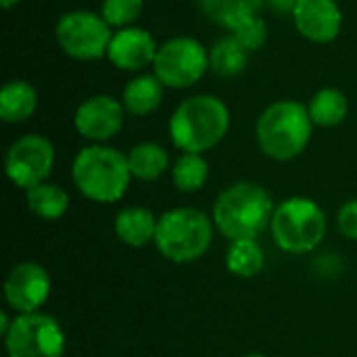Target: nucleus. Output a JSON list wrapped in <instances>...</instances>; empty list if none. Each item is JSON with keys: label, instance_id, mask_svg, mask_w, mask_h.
Returning a JSON list of instances; mask_svg holds the SVG:
<instances>
[{"label": "nucleus", "instance_id": "1", "mask_svg": "<svg viewBox=\"0 0 357 357\" xmlns=\"http://www.w3.org/2000/svg\"><path fill=\"white\" fill-rule=\"evenodd\" d=\"M274 209L276 205L264 186L255 182H236L218 195L211 207V220L228 243L259 238L270 230Z\"/></svg>", "mask_w": 357, "mask_h": 357}, {"label": "nucleus", "instance_id": "2", "mask_svg": "<svg viewBox=\"0 0 357 357\" xmlns=\"http://www.w3.org/2000/svg\"><path fill=\"white\" fill-rule=\"evenodd\" d=\"M128 155L107 144H88L71 163V182L77 192L98 205L119 203L132 182Z\"/></svg>", "mask_w": 357, "mask_h": 357}, {"label": "nucleus", "instance_id": "3", "mask_svg": "<svg viewBox=\"0 0 357 357\" xmlns=\"http://www.w3.org/2000/svg\"><path fill=\"white\" fill-rule=\"evenodd\" d=\"M230 130V111L224 100L199 94L182 100L169 117V140L182 153H207Z\"/></svg>", "mask_w": 357, "mask_h": 357}, {"label": "nucleus", "instance_id": "4", "mask_svg": "<svg viewBox=\"0 0 357 357\" xmlns=\"http://www.w3.org/2000/svg\"><path fill=\"white\" fill-rule=\"evenodd\" d=\"M215 224L209 213L197 207H174L159 215L155 249L172 264H195L209 251Z\"/></svg>", "mask_w": 357, "mask_h": 357}, {"label": "nucleus", "instance_id": "5", "mask_svg": "<svg viewBox=\"0 0 357 357\" xmlns=\"http://www.w3.org/2000/svg\"><path fill=\"white\" fill-rule=\"evenodd\" d=\"M314 121L305 105L297 100H278L257 119L255 136L261 153L274 161H293L312 140Z\"/></svg>", "mask_w": 357, "mask_h": 357}, {"label": "nucleus", "instance_id": "6", "mask_svg": "<svg viewBox=\"0 0 357 357\" xmlns=\"http://www.w3.org/2000/svg\"><path fill=\"white\" fill-rule=\"evenodd\" d=\"M328 232V218L320 203L310 197H289L276 205L270 236L274 245L289 255H307L316 251Z\"/></svg>", "mask_w": 357, "mask_h": 357}, {"label": "nucleus", "instance_id": "7", "mask_svg": "<svg viewBox=\"0 0 357 357\" xmlns=\"http://www.w3.org/2000/svg\"><path fill=\"white\" fill-rule=\"evenodd\" d=\"M2 339L6 357H63L67 349L63 324L44 312L15 314Z\"/></svg>", "mask_w": 357, "mask_h": 357}, {"label": "nucleus", "instance_id": "8", "mask_svg": "<svg viewBox=\"0 0 357 357\" xmlns=\"http://www.w3.org/2000/svg\"><path fill=\"white\" fill-rule=\"evenodd\" d=\"M56 42L65 54L77 61H94L109 52L111 25L92 10H69L56 23Z\"/></svg>", "mask_w": 357, "mask_h": 357}, {"label": "nucleus", "instance_id": "9", "mask_svg": "<svg viewBox=\"0 0 357 357\" xmlns=\"http://www.w3.org/2000/svg\"><path fill=\"white\" fill-rule=\"evenodd\" d=\"M153 69L163 86L190 88L209 69V52L195 38H172L159 46Z\"/></svg>", "mask_w": 357, "mask_h": 357}, {"label": "nucleus", "instance_id": "10", "mask_svg": "<svg viewBox=\"0 0 357 357\" xmlns=\"http://www.w3.org/2000/svg\"><path fill=\"white\" fill-rule=\"evenodd\" d=\"M56 161L54 144L42 134H25L17 138L4 157V174L13 186L29 190L48 182Z\"/></svg>", "mask_w": 357, "mask_h": 357}, {"label": "nucleus", "instance_id": "11", "mask_svg": "<svg viewBox=\"0 0 357 357\" xmlns=\"http://www.w3.org/2000/svg\"><path fill=\"white\" fill-rule=\"evenodd\" d=\"M52 293V278L38 261H19L4 278L2 295L13 314L42 312Z\"/></svg>", "mask_w": 357, "mask_h": 357}, {"label": "nucleus", "instance_id": "12", "mask_svg": "<svg viewBox=\"0 0 357 357\" xmlns=\"http://www.w3.org/2000/svg\"><path fill=\"white\" fill-rule=\"evenodd\" d=\"M123 117L126 109L117 98L109 94H98L77 107L73 126L82 138L90 140L92 144H102L121 132Z\"/></svg>", "mask_w": 357, "mask_h": 357}, {"label": "nucleus", "instance_id": "13", "mask_svg": "<svg viewBox=\"0 0 357 357\" xmlns=\"http://www.w3.org/2000/svg\"><path fill=\"white\" fill-rule=\"evenodd\" d=\"M293 21L303 38L316 44H326L339 36L343 15L335 0H297Z\"/></svg>", "mask_w": 357, "mask_h": 357}, {"label": "nucleus", "instance_id": "14", "mask_svg": "<svg viewBox=\"0 0 357 357\" xmlns=\"http://www.w3.org/2000/svg\"><path fill=\"white\" fill-rule=\"evenodd\" d=\"M159 46L153 36L140 27H123L113 33L107 59L123 71H140L155 63Z\"/></svg>", "mask_w": 357, "mask_h": 357}, {"label": "nucleus", "instance_id": "15", "mask_svg": "<svg viewBox=\"0 0 357 357\" xmlns=\"http://www.w3.org/2000/svg\"><path fill=\"white\" fill-rule=\"evenodd\" d=\"M159 218L144 205H126L115 213L113 232L119 243L132 249L155 245Z\"/></svg>", "mask_w": 357, "mask_h": 357}, {"label": "nucleus", "instance_id": "16", "mask_svg": "<svg viewBox=\"0 0 357 357\" xmlns=\"http://www.w3.org/2000/svg\"><path fill=\"white\" fill-rule=\"evenodd\" d=\"M226 270L236 278H255L266 268V251L259 238H241L228 243L226 257H224Z\"/></svg>", "mask_w": 357, "mask_h": 357}, {"label": "nucleus", "instance_id": "17", "mask_svg": "<svg viewBox=\"0 0 357 357\" xmlns=\"http://www.w3.org/2000/svg\"><path fill=\"white\" fill-rule=\"evenodd\" d=\"M163 88L165 86L157 79L155 73L134 77L132 82H128V86L123 88V94H121V105H123L126 113L144 117V115L157 111L163 100Z\"/></svg>", "mask_w": 357, "mask_h": 357}, {"label": "nucleus", "instance_id": "18", "mask_svg": "<svg viewBox=\"0 0 357 357\" xmlns=\"http://www.w3.org/2000/svg\"><path fill=\"white\" fill-rule=\"evenodd\" d=\"M38 107V92L23 79L6 82L0 90V119L6 123H21L33 115Z\"/></svg>", "mask_w": 357, "mask_h": 357}, {"label": "nucleus", "instance_id": "19", "mask_svg": "<svg viewBox=\"0 0 357 357\" xmlns=\"http://www.w3.org/2000/svg\"><path fill=\"white\" fill-rule=\"evenodd\" d=\"M128 165L134 180L157 182L169 169V155L157 142H138L128 153Z\"/></svg>", "mask_w": 357, "mask_h": 357}, {"label": "nucleus", "instance_id": "20", "mask_svg": "<svg viewBox=\"0 0 357 357\" xmlns=\"http://www.w3.org/2000/svg\"><path fill=\"white\" fill-rule=\"evenodd\" d=\"M69 192L54 182H42L29 190H25V205L27 209L46 222L61 220L69 211Z\"/></svg>", "mask_w": 357, "mask_h": 357}, {"label": "nucleus", "instance_id": "21", "mask_svg": "<svg viewBox=\"0 0 357 357\" xmlns=\"http://www.w3.org/2000/svg\"><path fill=\"white\" fill-rule=\"evenodd\" d=\"M310 117L318 128H335L347 119L349 100L339 88H324L314 94L307 105Z\"/></svg>", "mask_w": 357, "mask_h": 357}, {"label": "nucleus", "instance_id": "22", "mask_svg": "<svg viewBox=\"0 0 357 357\" xmlns=\"http://www.w3.org/2000/svg\"><path fill=\"white\" fill-rule=\"evenodd\" d=\"M201 10L226 29H234L249 17L259 15L264 0H199Z\"/></svg>", "mask_w": 357, "mask_h": 357}, {"label": "nucleus", "instance_id": "23", "mask_svg": "<svg viewBox=\"0 0 357 357\" xmlns=\"http://www.w3.org/2000/svg\"><path fill=\"white\" fill-rule=\"evenodd\" d=\"M249 50L234 38H220L209 50V69L220 77H234L245 71Z\"/></svg>", "mask_w": 357, "mask_h": 357}, {"label": "nucleus", "instance_id": "24", "mask_svg": "<svg viewBox=\"0 0 357 357\" xmlns=\"http://www.w3.org/2000/svg\"><path fill=\"white\" fill-rule=\"evenodd\" d=\"M209 163L199 153H182L172 165V184L178 192L192 195L207 184Z\"/></svg>", "mask_w": 357, "mask_h": 357}, {"label": "nucleus", "instance_id": "25", "mask_svg": "<svg viewBox=\"0 0 357 357\" xmlns=\"http://www.w3.org/2000/svg\"><path fill=\"white\" fill-rule=\"evenodd\" d=\"M144 0H102L100 6V17L111 25V27H130L140 13H142Z\"/></svg>", "mask_w": 357, "mask_h": 357}, {"label": "nucleus", "instance_id": "26", "mask_svg": "<svg viewBox=\"0 0 357 357\" xmlns=\"http://www.w3.org/2000/svg\"><path fill=\"white\" fill-rule=\"evenodd\" d=\"M232 36H234L249 52H253V50H259V48L264 46V42H266V38H268V29H266L264 19H261L259 15H255V17H249V19H245L243 23H238V25L232 29Z\"/></svg>", "mask_w": 357, "mask_h": 357}, {"label": "nucleus", "instance_id": "27", "mask_svg": "<svg viewBox=\"0 0 357 357\" xmlns=\"http://www.w3.org/2000/svg\"><path fill=\"white\" fill-rule=\"evenodd\" d=\"M337 228L339 232L349 238L357 241V199L343 203L337 211Z\"/></svg>", "mask_w": 357, "mask_h": 357}, {"label": "nucleus", "instance_id": "28", "mask_svg": "<svg viewBox=\"0 0 357 357\" xmlns=\"http://www.w3.org/2000/svg\"><path fill=\"white\" fill-rule=\"evenodd\" d=\"M268 2L274 10H291V13L297 4V0H268Z\"/></svg>", "mask_w": 357, "mask_h": 357}, {"label": "nucleus", "instance_id": "29", "mask_svg": "<svg viewBox=\"0 0 357 357\" xmlns=\"http://www.w3.org/2000/svg\"><path fill=\"white\" fill-rule=\"evenodd\" d=\"M17 2H21V0H0L2 8H10V6H15Z\"/></svg>", "mask_w": 357, "mask_h": 357}, {"label": "nucleus", "instance_id": "30", "mask_svg": "<svg viewBox=\"0 0 357 357\" xmlns=\"http://www.w3.org/2000/svg\"><path fill=\"white\" fill-rule=\"evenodd\" d=\"M241 357H268V356H264V354H247V356H241Z\"/></svg>", "mask_w": 357, "mask_h": 357}]
</instances>
